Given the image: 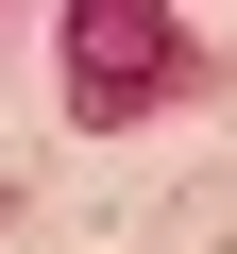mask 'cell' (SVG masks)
<instances>
[{"label": "cell", "mask_w": 237, "mask_h": 254, "mask_svg": "<svg viewBox=\"0 0 237 254\" xmlns=\"http://www.w3.org/2000/svg\"><path fill=\"white\" fill-rule=\"evenodd\" d=\"M170 85H186V34L153 0H68V102L85 119H153Z\"/></svg>", "instance_id": "6da1fadb"}]
</instances>
